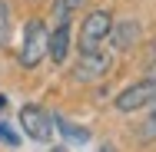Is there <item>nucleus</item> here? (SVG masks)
I'll list each match as a JSON object with an SVG mask.
<instances>
[{
	"label": "nucleus",
	"mask_w": 156,
	"mask_h": 152,
	"mask_svg": "<svg viewBox=\"0 0 156 152\" xmlns=\"http://www.w3.org/2000/svg\"><path fill=\"white\" fill-rule=\"evenodd\" d=\"M47 23L43 20H30L27 27H23V46H20V63L33 69V66H40L43 56H47Z\"/></svg>",
	"instance_id": "1"
},
{
	"label": "nucleus",
	"mask_w": 156,
	"mask_h": 152,
	"mask_svg": "<svg viewBox=\"0 0 156 152\" xmlns=\"http://www.w3.org/2000/svg\"><path fill=\"white\" fill-rule=\"evenodd\" d=\"M110 27H113V13H110V10H93V13H87V20L80 23V53L100 50V46L106 43Z\"/></svg>",
	"instance_id": "2"
},
{
	"label": "nucleus",
	"mask_w": 156,
	"mask_h": 152,
	"mask_svg": "<svg viewBox=\"0 0 156 152\" xmlns=\"http://www.w3.org/2000/svg\"><path fill=\"white\" fill-rule=\"evenodd\" d=\"M20 129L37 142H53V116L43 106H23L20 109Z\"/></svg>",
	"instance_id": "3"
},
{
	"label": "nucleus",
	"mask_w": 156,
	"mask_h": 152,
	"mask_svg": "<svg viewBox=\"0 0 156 152\" xmlns=\"http://www.w3.org/2000/svg\"><path fill=\"white\" fill-rule=\"evenodd\" d=\"M153 103H156V76L140 79V83L126 86V90L116 96V109H120V113H136V109L153 106Z\"/></svg>",
	"instance_id": "4"
},
{
	"label": "nucleus",
	"mask_w": 156,
	"mask_h": 152,
	"mask_svg": "<svg viewBox=\"0 0 156 152\" xmlns=\"http://www.w3.org/2000/svg\"><path fill=\"white\" fill-rule=\"evenodd\" d=\"M110 53L106 50H87V53H80V60L73 66V79L76 83H93L100 76H106V69H110Z\"/></svg>",
	"instance_id": "5"
},
{
	"label": "nucleus",
	"mask_w": 156,
	"mask_h": 152,
	"mask_svg": "<svg viewBox=\"0 0 156 152\" xmlns=\"http://www.w3.org/2000/svg\"><path fill=\"white\" fill-rule=\"evenodd\" d=\"M140 23L136 20H123V23H113L110 27V33H106V40L113 43V50H129V46H136V40H140Z\"/></svg>",
	"instance_id": "6"
},
{
	"label": "nucleus",
	"mask_w": 156,
	"mask_h": 152,
	"mask_svg": "<svg viewBox=\"0 0 156 152\" xmlns=\"http://www.w3.org/2000/svg\"><path fill=\"white\" fill-rule=\"evenodd\" d=\"M66 50H70V23H57L53 33H47V56L53 63H63Z\"/></svg>",
	"instance_id": "7"
},
{
	"label": "nucleus",
	"mask_w": 156,
	"mask_h": 152,
	"mask_svg": "<svg viewBox=\"0 0 156 152\" xmlns=\"http://www.w3.org/2000/svg\"><path fill=\"white\" fill-rule=\"evenodd\" d=\"M53 126L60 129L63 136H66V142H73V146H80V142H90V129H83V126H73L70 119H63V116H53Z\"/></svg>",
	"instance_id": "8"
},
{
	"label": "nucleus",
	"mask_w": 156,
	"mask_h": 152,
	"mask_svg": "<svg viewBox=\"0 0 156 152\" xmlns=\"http://www.w3.org/2000/svg\"><path fill=\"white\" fill-rule=\"evenodd\" d=\"M87 0H53V20L57 23H70V17L83 7Z\"/></svg>",
	"instance_id": "9"
},
{
	"label": "nucleus",
	"mask_w": 156,
	"mask_h": 152,
	"mask_svg": "<svg viewBox=\"0 0 156 152\" xmlns=\"http://www.w3.org/2000/svg\"><path fill=\"white\" fill-rule=\"evenodd\" d=\"M7 36H10V10H7V3L0 0V46L7 43Z\"/></svg>",
	"instance_id": "10"
},
{
	"label": "nucleus",
	"mask_w": 156,
	"mask_h": 152,
	"mask_svg": "<svg viewBox=\"0 0 156 152\" xmlns=\"http://www.w3.org/2000/svg\"><path fill=\"white\" fill-rule=\"evenodd\" d=\"M146 69L156 73V36L150 40V46H146Z\"/></svg>",
	"instance_id": "11"
},
{
	"label": "nucleus",
	"mask_w": 156,
	"mask_h": 152,
	"mask_svg": "<svg viewBox=\"0 0 156 152\" xmlns=\"http://www.w3.org/2000/svg\"><path fill=\"white\" fill-rule=\"evenodd\" d=\"M143 136L146 139H156V109H153V116H150V122H146V129H143Z\"/></svg>",
	"instance_id": "12"
},
{
	"label": "nucleus",
	"mask_w": 156,
	"mask_h": 152,
	"mask_svg": "<svg viewBox=\"0 0 156 152\" xmlns=\"http://www.w3.org/2000/svg\"><path fill=\"white\" fill-rule=\"evenodd\" d=\"M0 139H3L7 146H17V136H13L10 129H3V126H0Z\"/></svg>",
	"instance_id": "13"
},
{
	"label": "nucleus",
	"mask_w": 156,
	"mask_h": 152,
	"mask_svg": "<svg viewBox=\"0 0 156 152\" xmlns=\"http://www.w3.org/2000/svg\"><path fill=\"white\" fill-rule=\"evenodd\" d=\"M3 109H7V96H0V113H3Z\"/></svg>",
	"instance_id": "14"
}]
</instances>
